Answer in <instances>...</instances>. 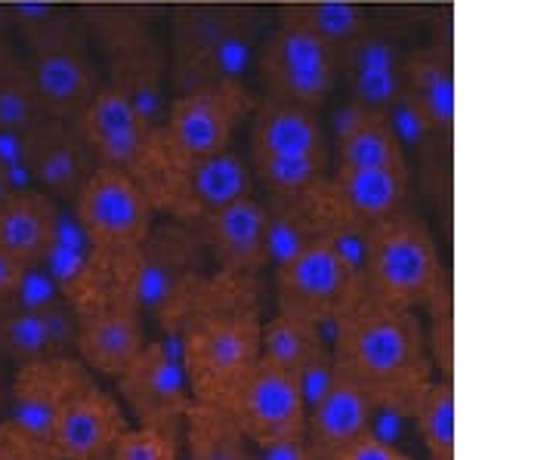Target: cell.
Segmentation results:
<instances>
[{"instance_id": "cell-1", "label": "cell", "mask_w": 556, "mask_h": 460, "mask_svg": "<svg viewBox=\"0 0 556 460\" xmlns=\"http://www.w3.org/2000/svg\"><path fill=\"white\" fill-rule=\"evenodd\" d=\"M164 324L179 334L177 353L195 401L219 405L260 359L263 316L248 276L201 279Z\"/></svg>"}, {"instance_id": "cell-2", "label": "cell", "mask_w": 556, "mask_h": 460, "mask_svg": "<svg viewBox=\"0 0 556 460\" xmlns=\"http://www.w3.org/2000/svg\"><path fill=\"white\" fill-rule=\"evenodd\" d=\"M331 356L340 374L356 381L378 408L408 418L437 381L415 309L380 301L365 288L334 319Z\"/></svg>"}, {"instance_id": "cell-3", "label": "cell", "mask_w": 556, "mask_h": 460, "mask_svg": "<svg viewBox=\"0 0 556 460\" xmlns=\"http://www.w3.org/2000/svg\"><path fill=\"white\" fill-rule=\"evenodd\" d=\"M362 281L380 301L424 309L445 291V269L430 229L412 210H399L365 229Z\"/></svg>"}, {"instance_id": "cell-4", "label": "cell", "mask_w": 556, "mask_h": 460, "mask_svg": "<svg viewBox=\"0 0 556 460\" xmlns=\"http://www.w3.org/2000/svg\"><path fill=\"white\" fill-rule=\"evenodd\" d=\"M362 288V251L328 235H316L276 266L278 309L316 324H334Z\"/></svg>"}, {"instance_id": "cell-5", "label": "cell", "mask_w": 556, "mask_h": 460, "mask_svg": "<svg viewBox=\"0 0 556 460\" xmlns=\"http://www.w3.org/2000/svg\"><path fill=\"white\" fill-rule=\"evenodd\" d=\"M232 421L239 423L244 439L260 451L300 445L306 433V396L294 374L276 368L260 356L229 393L219 401Z\"/></svg>"}, {"instance_id": "cell-6", "label": "cell", "mask_w": 556, "mask_h": 460, "mask_svg": "<svg viewBox=\"0 0 556 460\" xmlns=\"http://www.w3.org/2000/svg\"><path fill=\"white\" fill-rule=\"evenodd\" d=\"M266 97L318 112L340 84V53L291 16L273 31L260 53Z\"/></svg>"}, {"instance_id": "cell-7", "label": "cell", "mask_w": 556, "mask_h": 460, "mask_svg": "<svg viewBox=\"0 0 556 460\" xmlns=\"http://www.w3.org/2000/svg\"><path fill=\"white\" fill-rule=\"evenodd\" d=\"M72 204L80 235L97 254H130L152 235L155 204L127 170L97 167Z\"/></svg>"}, {"instance_id": "cell-8", "label": "cell", "mask_w": 556, "mask_h": 460, "mask_svg": "<svg viewBox=\"0 0 556 460\" xmlns=\"http://www.w3.org/2000/svg\"><path fill=\"white\" fill-rule=\"evenodd\" d=\"M31 28V65L28 75L35 80L47 118L75 124L78 115L100 93V72L87 43L65 25Z\"/></svg>"}, {"instance_id": "cell-9", "label": "cell", "mask_w": 556, "mask_h": 460, "mask_svg": "<svg viewBox=\"0 0 556 460\" xmlns=\"http://www.w3.org/2000/svg\"><path fill=\"white\" fill-rule=\"evenodd\" d=\"M90 383H93V371L84 361L68 359L65 353L16 365V378L7 393V405H10L7 421L25 436L50 445L53 426L65 411V405Z\"/></svg>"}, {"instance_id": "cell-10", "label": "cell", "mask_w": 556, "mask_h": 460, "mask_svg": "<svg viewBox=\"0 0 556 460\" xmlns=\"http://www.w3.org/2000/svg\"><path fill=\"white\" fill-rule=\"evenodd\" d=\"M75 127L100 167L127 170L130 177H137L159 140L152 118L118 87H100Z\"/></svg>"}, {"instance_id": "cell-11", "label": "cell", "mask_w": 556, "mask_h": 460, "mask_svg": "<svg viewBox=\"0 0 556 460\" xmlns=\"http://www.w3.org/2000/svg\"><path fill=\"white\" fill-rule=\"evenodd\" d=\"M177 56L186 90L239 84L254 56V38L226 13H195L179 25Z\"/></svg>"}, {"instance_id": "cell-12", "label": "cell", "mask_w": 556, "mask_h": 460, "mask_svg": "<svg viewBox=\"0 0 556 460\" xmlns=\"http://www.w3.org/2000/svg\"><path fill=\"white\" fill-rule=\"evenodd\" d=\"M115 383L121 405L137 418L139 426H159L170 433L182 430L192 389L177 349H167L164 343H146L139 359Z\"/></svg>"}, {"instance_id": "cell-13", "label": "cell", "mask_w": 556, "mask_h": 460, "mask_svg": "<svg viewBox=\"0 0 556 460\" xmlns=\"http://www.w3.org/2000/svg\"><path fill=\"white\" fill-rule=\"evenodd\" d=\"M239 84L182 90L164 124V145L182 161L207 158L229 149L232 130L248 108Z\"/></svg>"}, {"instance_id": "cell-14", "label": "cell", "mask_w": 556, "mask_h": 460, "mask_svg": "<svg viewBox=\"0 0 556 460\" xmlns=\"http://www.w3.org/2000/svg\"><path fill=\"white\" fill-rule=\"evenodd\" d=\"M127 426V411L118 396L93 381L65 405L53 426L50 448L60 460H112Z\"/></svg>"}, {"instance_id": "cell-15", "label": "cell", "mask_w": 556, "mask_h": 460, "mask_svg": "<svg viewBox=\"0 0 556 460\" xmlns=\"http://www.w3.org/2000/svg\"><path fill=\"white\" fill-rule=\"evenodd\" d=\"M375 411V399L356 381L338 371L306 408L303 448L309 460H334L353 442L368 436Z\"/></svg>"}, {"instance_id": "cell-16", "label": "cell", "mask_w": 556, "mask_h": 460, "mask_svg": "<svg viewBox=\"0 0 556 460\" xmlns=\"http://www.w3.org/2000/svg\"><path fill=\"white\" fill-rule=\"evenodd\" d=\"M260 356L298 378L306 405L316 399L318 393L328 386V381L338 374L331 343L325 341L321 324L291 316L285 309H278L269 321H263Z\"/></svg>"}, {"instance_id": "cell-17", "label": "cell", "mask_w": 556, "mask_h": 460, "mask_svg": "<svg viewBox=\"0 0 556 460\" xmlns=\"http://www.w3.org/2000/svg\"><path fill=\"white\" fill-rule=\"evenodd\" d=\"M201 222L204 244L223 272L257 279L269 263V210L254 195L232 201Z\"/></svg>"}, {"instance_id": "cell-18", "label": "cell", "mask_w": 556, "mask_h": 460, "mask_svg": "<svg viewBox=\"0 0 556 460\" xmlns=\"http://www.w3.org/2000/svg\"><path fill=\"white\" fill-rule=\"evenodd\" d=\"M75 309L68 301L47 306H22L3 297L0 301V361H25L62 356L68 343H75Z\"/></svg>"}, {"instance_id": "cell-19", "label": "cell", "mask_w": 556, "mask_h": 460, "mask_svg": "<svg viewBox=\"0 0 556 460\" xmlns=\"http://www.w3.org/2000/svg\"><path fill=\"white\" fill-rule=\"evenodd\" d=\"M28 137H31V149H28L31 182H38L40 192H47L50 199L75 201L80 186L97 170L93 167L97 158L87 149V142L80 140L78 127L68 120L47 118Z\"/></svg>"}, {"instance_id": "cell-20", "label": "cell", "mask_w": 556, "mask_h": 460, "mask_svg": "<svg viewBox=\"0 0 556 460\" xmlns=\"http://www.w3.org/2000/svg\"><path fill=\"white\" fill-rule=\"evenodd\" d=\"M340 80L350 90V102L371 112H387L402 97L405 84V60L396 40L365 28L340 50Z\"/></svg>"}, {"instance_id": "cell-21", "label": "cell", "mask_w": 556, "mask_h": 460, "mask_svg": "<svg viewBox=\"0 0 556 460\" xmlns=\"http://www.w3.org/2000/svg\"><path fill=\"white\" fill-rule=\"evenodd\" d=\"M313 155H331L318 112L273 97L260 102L251 118V161Z\"/></svg>"}, {"instance_id": "cell-22", "label": "cell", "mask_w": 556, "mask_h": 460, "mask_svg": "<svg viewBox=\"0 0 556 460\" xmlns=\"http://www.w3.org/2000/svg\"><path fill=\"white\" fill-rule=\"evenodd\" d=\"M60 222L56 199H50L47 192H13L0 207V247L13 254L25 269H38L53 251Z\"/></svg>"}, {"instance_id": "cell-23", "label": "cell", "mask_w": 556, "mask_h": 460, "mask_svg": "<svg viewBox=\"0 0 556 460\" xmlns=\"http://www.w3.org/2000/svg\"><path fill=\"white\" fill-rule=\"evenodd\" d=\"M338 164L343 167H396L408 170L405 149L383 112L346 102L334 115Z\"/></svg>"}, {"instance_id": "cell-24", "label": "cell", "mask_w": 556, "mask_h": 460, "mask_svg": "<svg viewBox=\"0 0 556 460\" xmlns=\"http://www.w3.org/2000/svg\"><path fill=\"white\" fill-rule=\"evenodd\" d=\"M182 433H186L189 460H251L254 455L239 423L232 421L223 408L207 405V401L192 399L186 421H182Z\"/></svg>"}, {"instance_id": "cell-25", "label": "cell", "mask_w": 556, "mask_h": 460, "mask_svg": "<svg viewBox=\"0 0 556 460\" xmlns=\"http://www.w3.org/2000/svg\"><path fill=\"white\" fill-rule=\"evenodd\" d=\"M402 93L427 115L439 137L452 133L455 124V78L448 62L437 53H420L405 60V84Z\"/></svg>"}, {"instance_id": "cell-26", "label": "cell", "mask_w": 556, "mask_h": 460, "mask_svg": "<svg viewBox=\"0 0 556 460\" xmlns=\"http://www.w3.org/2000/svg\"><path fill=\"white\" fill-rule=\"evenodd\" d=\"M412 421L417 426V439L430 460H455L457 448V411L455 386L448 378L430 383V389L417 399Z\"/></svg>"}, {"instance_id": "cell-27", "label": "cell", "mask_w": 556, "mask_h": 460, "mask_svg": "<svg viewBox=\"0 0 556 460\" xmlns=\"http://www.w3.org/2000/svg\"><path fill=\"white\" fill-rule=\"evenodd\" d=\"M288 16L306 25L309 31H316L321 40H328L338 53L365 31L362 10L356 3H343V0H321V3L294 7V10H288Z\"/></svg>"}, {"instance_id": "cell-28", "label": "cell", "mask_w": 556, "mask_h": 460, "mask_svg": "<svg viewBox=\"0 0 556 460\" xmlns=\"http://www.w3.org/2000/svg\"><path fill=\"white\" fill-rule=\"evenodd\" d=\"M112 460H179V433L159 426H127Z\"/></svg>"}, {"instance_id": "cell-29", "label": "cell", "mask_w": 556, "mask_h": 460, "mask_svg": "<svg viewBox=\"0 0 556 460\" xmlns=\"http://www.w3.org/2000/svg\"><path fill=\"white\" fill-rule=\"evenodd\" d=\"M0 460H60L50 445L20 433L10 421H0Z\"/></svg>"}, {"instance_id": "cell-30", "label": "cell", "mask_w": 556, "mask_h": 460, "mask_svg": "<svg viewBox=\"0 0 556 460\" xmlns=\"http://www.w3.org/2000/svg\"><path fill=\"white\" fill-rule=\"evenodd\" d=\"M334 460H412L405 451H399L396 445H390L387 439H380L375 433L362 436L358 442H353L346 451H340Z\"/></svg>"}, {"instance_id": "cell-31", "label": "cell", "mask_w": 556, "mask_h": 460, "mask_svg": "<svg viewBox=\"0 0 556 460\" xmlns=\"http://www.w3.org/2000/svg\"><path fill=\"white\" fill-rule=\"evenodd\" d=\"M25 272H28V269H25L13 254H7V251L0 247V301L16 294V288H20L22 279H25Z\"/></svg>"}, {"instance_id": "cell-32", "label": "cell", "mask_w": 556, "mask_h": 460, "mask_svg": "<svg viewBox=\"0 0 556 460\" xmlns=\"http://www.w3.org/2000/svg\"><path fill=\"white\" fill-rule=\"evenodd\" d=\"M25 62L20 60V53L13 50V43L7 40V35H0V80H7L13 72H20Z\"/></svg>"}, {"instance_id": "cell-33", "label": "cell", "mask_w": 556, "mask_h": 460, "mask_svg": "<svg viewBox=\"0 0 556 460\" xmlns=\"http://www.w3.org/2000/svg\"><path fill=\"white\" fill-rule=\"evenodd\" d=\"M13 195V186L7 180V174H3V167H0V207L7 204V199Z\"/></svg>"}, {"instance_id": "cell-34", "label": "cell", "mask_w": 556, "mask_h": 460, "mask_svg": "<svg viewBox=\"0 0 556 460\" xmlns=\"http://www.w3.org/2000/svg\"><path fill=\"white\" fill-rule=\"evenodd\" d=\"M7 25H10V10L0 7V35H7Z\"/></svg>"}, {"instance_id": "cell-35", "label": "cell", "mask_w": 556, "mask_h": 460, "mask_svg": "<svg viewBox=\"0 0 556 460\" xmlns=\"http://www.w3.org/2000/svg\"><path fill=\"white\" fill-rule=\"evenodd\" d=\"M3 408H7V386H3V378H0V414H3Z\"/></svg>"}, {"instance_id": "cell-36", "label": "cell", "mask_w": 556, "mask_h": 460, "mask_svg": "<svg viewBox=\"0 0 556 460\" xmlns=\"http://www.w3.org/2000/svg\"><path fill=\"white\" fill-rule=\"evenodd\" d=\"M251 460H263V458H260V455H251Z\"/></svg>"}]
</instances>
